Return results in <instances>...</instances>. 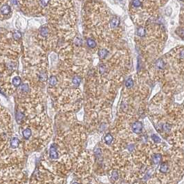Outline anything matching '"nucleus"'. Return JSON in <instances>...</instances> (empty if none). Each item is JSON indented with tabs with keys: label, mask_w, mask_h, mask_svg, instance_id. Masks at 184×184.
I'll list each match as a JSON object with an SVG mask.
<instances>
[{
	"label": "nucleus",
	"mask_w": 184,
	"mask_h": 184,
	"mask_svg": "<svg viewBox=\"0 0 184 184\" xmlns=\"http://www.w3.org/2000/svg\"><path fill=\"white\" fill-rule=\"evenodd\" d=\"M39 79H40V80H41V81H42V82L46 81L47 79V75L44 72L41 73L40 75H39Z\"/></svg>",
	"instance_id": "21"
},
{
	"label": "nucleus",
	"mask_w": 184,
	"mask_h": 184,
	"mask_svg": "<svg viewBox=\"0 0 184 184\" xmlns=\"http://www.w3.org/2000/svg\"><path fill=\"white\" fill-rule=\"evenodd\" d=\"M176 32H177V34H178L183 40H184V28L177 29Z\"/></svg>",
	"instance_id": "23"
},
{
	"label": "nucleus",
	"mask_w": 184,
	"mask_h": 184,
	"mask_svg": "<svg viewBox=\"0 0 184 184\" xmlns=\"http://www.w3.org/2000/svg\"><path fill=\"white\" fill-rule=\"evenodd\" d=\"M24 118V115L22 112H17L16 114V120L18 123H20V121Z\"/></svg>",
	"instance_id": "18"
},
{
	"label": "nucleus",
	"mask_w": 184,
	"mask_h": 184,
	"mask_svg": "<svg viewBox=\"0 0 184 184\" xmlns=\"http://www.w3.org/2000/svg\"><path fill=\"white\" fill-rule=\"evenodd\" d=\"M21 82H22L21 78H20L19 76H16V77H15V78L13 79V80H12L13 85L15 87H18V86H19V85H20V84H21Z\"/></svg>",
	"instance_id": "11"
},
{
	"label": "nucleus",
	"mask_w": 184,
	"mask_h": 184,
	"mask_svg": "<svg viewBox=\"0 0 184 184\" xmlns=\"http://www.w3.org/2000/svg\"><path fill=\"white\" fill-rule=\"evenodd\" d=\"M169 170V166L167 163H163L160 166V171L162 173H166Z\"/></svg>",
	"instance_id": "7"
},
{
	"label": "nucleus",
	"mask_w": 184,
	"mask_h": 184,
	"mask_svg": "<svg viewBox=\"0 0 184 184\" xmlns=\"http://www.w3.org/2000/svg\"><path fill=\"white\" fill-rule=\"evenodd\" d=\"M141 1L140 0H132V5L134 7H138L141 6Z\"/></svg>",
	"instance_id": "24"
},
{
	"label": "nucleus",
	"mask_w": 184,
	"mask_h": 184,
	"mask_svg": "<svg viewBox=\"0 0 184 184\" xmlns=\"http://www.w3.org/2000/svg\"><path fill=\"white\" fill-rule=\"evenodd\" d=\"M112 178L113 180H117V179H118V172H117V171H113V172H112Z\"/></svg>",
	"instance_id": "26"
},
{
	"label": "nucleus",
	"mask_w": 184,
	"mask_h": 184,
	"mask_svg": "<svg viewBox=\"0 0 184 184\" xmlns=\"http://www.w3.org/2000/svg\"><path fill=\"white\" fill-rule=\"evenodd\" d=\"M11 3L13 5H17V0H11Z\"/></svg>",
	"instance_id": "32"
},
{
	"label": "nucleus",
	"mask_w": 184,
	"mask_h": 184,
	"mask_svg": "<svg viewBox=\"0 0 184 184\" xmlns=\"http://www.w3.org/2000/svg\"><path fill=\"white\" fill-rule=\"evenodd\" d=\"M57 80L56 76H54V75L51 76L50 78H49V84L51 86H55L57 85Z\"/></svg>",
	"instance_id": "15"
},
{
	"label": "nucleus",
	"mask_w": 184,
	"mask_h": 184,
	"mask_svg": "<svg viewBox=\"0 0 184 184\" xmlns=\"http://www.w3.org/2000/svg\"><path fill=\"white\" fill-rule=\"evenodd\" d=\"M156 66L159 69H163L165 67V62L163 60H159L156 63Z\"/></svg>",
	"instance_id": "14"
},
{
	"label": "nucleus",
	"mask_w": 184,
	"mask_h": 184,
	"mask_svg": "<svg viewBox=\"0 0 184 184\" xmlns=\"http://www.w3.org/2000/svg\"><path fill=\"white\" fill-rule=\"evenodd\" d=\"M132 129L135 134H140L143 129V124L141 122H136L132 125Z\"/></svg>",
	"instance_id": "1"
},
{
	"label": "nucleus",
	"mask_w": 184,
	"mask_h": 184,
	"mask_svg": "<svg viewBox=\"0 0 184 184\" xmlns=\"http://www.w3.org/2000/svg\"><path fill=\"white\" fill-rule=\"evenodd\" d=\"M181 1H184V0H181Z\"/></svg>",
	"instance_id": "34"
},
{
	"label": "nucleus",
	"mask_w": 184,
	"mask_h": 184,
	"mask_svg": "<svg viewBox=\"0 0 184 184\" xmlns=\"http://www.w3.org/2000/svg\"><path fill=\"white\" fill-rule=\"evenodd\" d=\"M48 33H49V30L48 28L47 27H42L40 29V35L43 37V38H46L48 35Z\"/></svg>",
	"instance_id": "8"
},
{
	"label": "nucleus",
	"mask_w": 184,
	"mask_h": 184,
	"mask_svg": "<svg viewBox=\"0 0 184 184\" xmlns=\"http://www.w3.org/2000/svg\"><path fill=\"white\" fill-rule=\"evenodd\" d=\"M73 84L75 86H78L80 85V83L81 82V78L80 76H75L72 80Z\"/></svg>",
	"instance_id": "17"
},
{
	"label": "nucleus",
	"mask_w": 184,
	"mask_h": 184,
	"mask_svg": "<svg viewBox=\"0 0 184 184\" xmlns=\"http://www.w3.org/2000/svg\"><path fill=\"white\" fill-rule=\"evenodd\" d=\"M152 140H154L155 142H156V143H158V142H160V138L159 137V136H157L156 134H153L152 136Z\"/></svg>",
	"instance_id": "28"
},
{
	"label": "nucleus",
	"mask_w": 184,
	"mask_h": 184,
	"mask_svg": "<svg viewBox=\"0 0 184 184\" xmlns=\"http://www.w3.org/2000/svg\"><path fill=\"white\" fill-rule=\"evenodd\" d=\"M104 141H105V143L107 145H110L112 143V141H113V137L111 134H107L105 137H104Z\"/></svg>",
	"instance_id": "16"
},
{
	"label": "nucleus",
	"mask_w": 184,
	"mask_h": 184,
	"mask_svg": "<svg viewBox=\"0 0 184 184\" xmlns=\"http://www.w3.org/2000/svg\"><path fill=\"white\" fill-rule=\"evenodd\" d=\"M133 85H134V81H133V80L132 78H128L127 80V81H126V82H125V86L127 88H131V87H133Z\"/></svg>",
	"instance_id": "19"
},
{
	"label": "nucleus",
	"mask_w": 184,
	"mask_h": 184,
	"mask_svg": "<svg viewBox=\"0 0 184 184\" xmlns=\"http://www.w3.org/2000/svg\"><path fill=\"white\" fill-rule=\"evenodd\" d=\"M13 38H15V39L19 40V39H20V38H21V37H22V34H21V33L19 32V31H15V32L13 33Z\"/></svg>",
	"instance_id": "22"
},
{
	"label": "nucleus",
	"mask_w": 184,
	"mask_h": 184,
	"mask_svg": "<svg viewBox=\"0 0 184 184\" xmlns=\"http://www.w3.org/2000/svg\"><path fill=\"white\" fill-rule=\"evenodd\" d=\"M87 44L89 47H90V48H95L96 46V42L91 38H88L87 40Z\"/></svg>",
	"instance_id": "12"
},
{
	"label": "nucleus",
	"mask_w": 184,
	"mask_h": 184,
	"mask_svg": "<svg viewBox=\"0 0 184 184\" xmlns=\"http://www.w3.org/2000/svg\"><path fill=\"white\" fill-rule=\"evenodd\" d=\"M161 159H162V157H161V155L159 154H156L152 157V161L154 162V164H156V165L160 163Z\"/></svg>",
	"instance_id": "5"
},
{
	"label": "nucleus",
	"mask_w": 184,
	"mask_h": 184,
	"mask_svg": "<svg viewBox=\"0 0 184 184\" xmlns=\"http://www.w3.org/2000/svg\"><path fill=\"white\" fill-rule=\"evenodd\" d=\"M49 156L52 159H56L57 158V156H58V154H57V152L56 146H54V145L51 146Z\"/></svg>",
	"instance_id": "2"
},
{
	"label": "nucleus",
	"mask_w": 184,
	"mask_h": 184,
	"mask_svg": "<svg viewBox=\"0 0 184 184\" xmlns=\"http://www.w3.org/2000/svg\"><path fill=\"white\" fill-rule=\"evenodd\" d=\"M179 56L181 59H184V48H183L181 51H180V53H179Z\"/></svg>",
	"instance_id": "31"
},
{
	"label": "nucleus",
	"mask_w": 184,
	"mask_h": 184,
	"mask_svg": "<svg viewBox=\"0 0 184 184\" xmlns=\"http://www.w3.org/2000/svg\"><path fill=\"white\" fill-rule=\"evenodd\" d=\"M137 35L139 36V37H144L145 35V29L143 27H139L138 29H137Z\"/></svg>",
	"instance_id": "13"
},
{
	"label": "nucleus",
	"mask_w": 184,
	"mask_h": 184,
	"mask_svg": "<svg viewBox=\"0 0 184 184\" xmlns=\"http://www.w3.org/2000/svg\"><path fill=\"white\" fill-rule=\"evenodd\" d=\"M172 12V8H170V6H168V8L165 9V15H166L167 16H170V15H171Z\"/></svg>",
	"instance_id": "27"
},
{
	"label": "nucleus",
	"mask_w": 184,
	"mask_h": 184,
	"mask_svg": "<svg viewBox=\"0 0 184 184\" xmlns=\"http://www.w3.org/2000/svg\"><path fill=\"white\" fill-rule=\"evenodd\" d=\"M19 145V141L17 138H13L10 141V147L13 149L17 148Z\"/></svg>",
	"instance_id": "6"
},
{
	"label": "nucleus",
	"mask_w": 184,
	"mask_h": 184,
	"mask_svg": "<svg viewBox=\"0 0 184 184\" xmlns=\"http://www.w3.org/2000/svg\"><path fill=\"white\" fill-rule=\"evenodd\" d=\"M106 70H107V69H106V66L103 65V64H102V65H100V66H99V71H100V73H104L106 72Z\"/></svg>",
	"instance_id": "25"
},
{
	"label": "nucleus",
	"mask_w": 184,
	"mask_h": 184,
	"mask_svg": "<svg viewBox=\"0 0 184 184\" xmlns=\"http://www.w3.org/2000/svg\"><path fill=\"white\" fill-rule=\"evenodd\" d=\"M31 136V130L30 129L27 128L23 131V136L25 139H28Z\"/></svg>",
	"instance_id": "10"
},
{
	"label": "nucleus",
	"mask_w": 184,
	"mask_h": 184,
	"mask_svg": "<svg viewBox=\"0 0 184 184\" xmlns=\"http://www.w3.org/2000/svg\"><path fill=\"white\" fill-rule=\"evenodd\" d=\"M0 12H1V13L2 14V15H8L9 14V13L10 12V7L7 5V4H6V5H4L1 9H0Z\"/></svg>",
	"instance_id": "3"
},
{
	"label": "nucleus",
	"mask_w": 184,
	"mask_h": 184,
	"mask_svg": "<svg viewBox=\"0 0 184 184\" xmlns=\"http://www.w3.org/2000/svg\"><path fill=\"white\" fill-rule=\"evenodd\" d=\"M20 90L22 91V92H28V91H29V90H30V88H29V86L27 85V84H23L22 86H21V87H20Z\"/></svg>",
	"instance_id": "20"
},
{
	"label": "nucleus",
	"mask_w": 184,
	"mask_h": 184,
	"mask_svg": "<svg viewBox=\"0 0 184 184\" xmlns=\"http://www.w3.org/2000/svg\"><path fill=\"white\" fill-rule=\"evenodd\" d=\"M49 2V0H40V4L42 6H46Z\"/></svg>",
	"instance_id": "29"
},
{
	"label": "nucleus",
	"mask_w": 184,
	"mask_h": 184,
	"mask_svg": "<svg viewBox=\"0 0 184 184\" xmlns=\"http://www.w3.org/2000/svg\"><path fill=\"white\" fill-rule=\"evenodd\" d=\"M73 184H78V183H76V182H75V183H73Z\"/></svg>",
	"instance_id": "33"
},
{
	"label": "nucleus",
	"mask_w": 184,
	"mask_h": 184,
	"mask_svg": "<svg viewBox=\"0 0 184 184\" xmlns=\"http://www.w3.org/2000/svg\"><path fill=\"white\" fill-rule=\"evenodd\" d=\"M75 44L77 46H80L81 44H82V40L80 39V38H75Z\"/></svg>",
	"instance_id": "30"
},
{
	"label": "nucleus",
	"mask_w": 184,
	"mask_h": 184,
	"mask_svg": "<svg viewBox=\"0 0 184 184\" xmlns=\"http://www.w3.org/2000/svg\"><path fill=\"white\" fill-rule=\"evenodd\" d=\"M120 24V19L118 17H113L112 18L111 22H110V25L112 28H116Z\"/></svg>",
	"instance_id": "4"
},
{
	"label": "nucleus",
	"mask_w": 184,
	"mask_h": 184,
	"mask_svg": "<svg viewBox=\"0 0 184 184\" xmlns=\"http://www.w3.org/2000/svg\"><path fill=\"white\" fill-rule=\"evenodd\" d=\"M108 51L107 49H100L98 52V55L100 56V58L103 59V58H105L108 55Z\"/></svg>",
	"instance_id": "9"
}]
</instances>
